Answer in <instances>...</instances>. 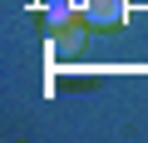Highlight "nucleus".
Wrapping results in <instances>:
<instances>
[{
  "instance_id": "f257e3e1",
  "label": "nucleus",
  "mask_w": 148,
  "mask_h": 143,
  "mask_svg": "<svg viewBox=\"0 0 148 143\" xmlns=\"http://www.w3.org/2000/svg\"><path fill=\"white\" fill-rule=\"evenodd\" d=\"M79 15H84L89 25H119V20H123V0H84Z\"/></svg>"
},
{
  "instance_id": "f03ea898",
  "label": "nucleus",
  "mask_w": 148,
  "mask_h": 143,
  "mask_svg": "<svg viewBox=\"0 0 148 143\" xmlns=\"http://www.w3.org/2000/svg\"><path fill=\"white\" fill-rule=\"evenodd\" d=\"M45 15H49V25H54V30H64V25H69V15H74V5H69V0H49V10H45Z\"/></svg>"
}]
</instances>
